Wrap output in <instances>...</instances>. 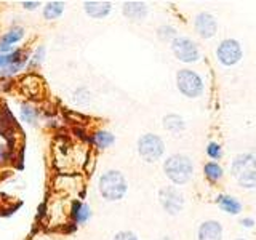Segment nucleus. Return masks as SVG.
<instances>
[{
  "label": "nucleus",
  "mask_w": 256,
  "mask_h": 240,
  "mask_svg": "<svg viewBox=\"0 0 256 240\" xmlns=\"http://www.w3.org/2000/svg\"><path fill=\"white\" fill-rule=\"evenodd\" d=\"M72 100H74L77 106H85V104L90 102V92H88L85 86H80L74 92V98Z\"/></svg>",
  "instance_id": "nucleus-23"
},
{
  "label": "nucleus",
  "mask_w": 256,
  "mask_h": 240,
  "mask_svg": "<svg viewBox=\"0 0 256 240\" xmlns=\"http://www.w3.org/2000/svg\"><path fill=\"white\" fill-rule=\"evenodd\" d=\"M64 13V4L62 2H46L44 6V18L46 21H54Z\"/></svg>",
  "instance_id": "nucleus-19"
},
{
  "label": "nucleus",
  "mask_w": 256,
  "mask_h": 240,
  "mask_svg": "<svg viewBox=\"0 0 256 240\" xmlns=\"http://www.w3.org/2000/svg\"><path fill=\"white\" fill-rule=\"evenodd\" d=\"M45 60V46L44 45H38L36 48V52L32 53L30 56V61H29V68H37L40 62Z\"/></svg>",
  "instance_id": "nucleus-24"
},
{
  "label": "nucleus",
  "mask_w": 256,
  "mask_h": 240,
  "mask_svg": "<svg viewBox=\"0 0 256 240\" xmlns=\"http://www.w3.org/2000/svg\"><path fill=\"white\" fill-rule=\"evenodd\" d=\"M222 224L216 220H205L197 228V240H222Z\"/></svg>",
  "instance_id": "nucleus-10"
},
{
  "label": "nucleus",
  "mask_w": 256,
  "mask_h": 240,
  "mask_svg": "<svg viewBox=\"0 0 256 240\" xmlns=\"http://www.w3.org/2000/svg\"><path fill=\"white\" fill-rule=\"evenodd\" d=\"M164 128L172 134H181L186 132V120H184L180 114H166L162 120Z\"/></svg>",
  "instance_id": "nucleus-15"
},
{
  "label": "nucleus",
  "mask_w": 256,
  "mask_h": 240,
  "mask_svg": "<svg viewBox=\"0 0 256 240\" xmlns=\"http://www.w3.org/2000/svg\"><path fill=\"white\" fill-rule=\"evenodd\" d=\"M158 202L166 214L176 216L184 210L186 198H184V194L176 186H164L158 190Z\"/></svg>",
  "instance_id": "nucleus-8"
},
{
  "label": "nucleus",
  "mask_w": 256,
  "mask_h": 240,
  "mask_svg": "<svg viewBox=\"0 0 256 240\" xmlns=\"http://www.w3.org/2000/svg\"><path fill=\"white\" fill-rule=\"evenodd\" d=\"M122 13L126 20L130 21H142L148 18L149 14V6L144 2H125L122 5Z\"/></svg>",
  "instance_id": "nucleus-11"
},
{
  "label": "nucleus",
  "mask_w": 256,
  "mask_h": 240,
  "mask_svg": "<svg viewBox=\"0 0 256 240\" xmlns=\"http://www.w3.org/2000/svg\"><path fill=\"white\" fill-rule=\"evenodd\" d=\"M136 149H138V154L144 162L156 164L165 154V142L158 134L144 133L140 136Z\"/></svg>",
  "instance_id": "nucleus-5"
},
{
  "label": "nucleus",
  "mask_w": 256,
  "mask_h": 240,
  "mask_svg": "<svg viewBox=\"0 0 256 240\" xmlns=\"http://www.w3.org/2000/svg\"><path fill=\"white\" fill-rule=\"evenodd\" d=\"M204 174L210 182H220L222 180V176H224V170H222V166L218 162H213V160H210V162H206L204 165Z\"/></svg>",
  "instance_id": "nucleus-17"
},
{
  "label": "nucleus",
  "mask_w": 256,
  "mask_h": 240,
  "mask_svg": "<svg viewBox=\"0 0 256 240\" xmlns=\"http://www.w3.org/2000/svg\"><path fill=\"white\" fill-rule=\"evenodd\" d=\"M254 220L252 218V216H245V218H242L240 220V226L242 228H246V229H252L253 226H254Z\"/></svg>",
  "instance_id": "nucleus-26"
},
{
  "label": "nucleus",
  "mask_w": 256,
  "mask_h": 240,
  "mask_svg": "<svg viewBox=\"0 0 256 240\" xmlns=\"http://www.w3.org/2000/svg\"><path fill=\"white\" fill-rule=\"evenodd\" d=\"M157 240H172V238L165 236V237H160V238H157Z\"/></svg>",
  "instance_id": "nucleus-28"
},
{
  "label": "nucleus",
  "mask_w": 256,
  "mask_h": 240,
  "mask_svg": "<svg viewBox=\"0 0 256 240\" xmlns=\"http://www.w3.org/2000/svg\"><path fill=\"white\" fill-rule=\"evenodd\" d=\"M214 202H216V205H218L224 213H228V214L237 216V214L242 213V210H244L242 202H240L237 197L229 196V194H220L218 197L214 198Z\"/></svg>",
  "instance_id": "nucleus-12"
},
{
  "label": "nucleus",
  "mask_w": 256,
  "mask_h": 240,
  "mask_svg": "<svg viewBox=\"0 0 256 240\" xmlns=\"http://www.w3.org/2000/svg\"><path fill=\"white\" fill-rule=\"evenodd\" d=\"M26 10H36L37 6H40V2H22L21 4Z\"/></svg>",
  "instance_id": "nucleus-27"
},
{
  "label": "nucleus",
  "mask_w": 256,
  "mask_h": 240,
  "mask_svg": "<svg viewBox=\"0 0 256 240\" xmlns=\"http://www.w3.org/2000/svg\"><path fill=\"white\" fill-rule=\"evenodd\" d=\"M170 46H172V53L174 54V58L181 62L192 64V62H198L200 58H202L200 46L190 37L178 36L172 42Z\"/></svg>",
  "instance_id": "nucleus-7"
},
{
  "label": "nucleus",
  "mask_w": 256,
  "mask_h": 240,
  "mask_svg": "<svg viewBox=\"0 0 256 240\" xmlns=\"http://www.w3.org/2000/svg\"><path fill=\"white\" fill-rule=\"evenodd\" d=\"M234 240H246V238H244V237H237V238H234Z\"/></svg>",
  "instance_id": "nucleus-29"
},
{
  "label": "nucleus",
  "mask_w": 256,
  "mask_h": 240,
  "mask_svg": "<svg viewBox=\"0 0 256 240\" xmlns=\"http://www.w3.org/2000/svg\"><path fill=\"white\" fill-rule=\"evenodd\" d=\"M244 58L242 44L237 38H224L216 46V60L224 68H234Z\"/></svg>",
  "instance_id": "nucleus-6"
},
{
  "label": "nucleus",
  "mask_w": 256,
  "mask_h": 240,
  "mask_svg": "<svg viewBox=\"0 0 256 240\" xmlns=\"http://www.w3.org/2000/svg\"><path fill=\"white\" fill-rule=\"evenodd\" d=\"M112 240H140L133 230H118Z\"/></svg>",
  "instance_id": "nucleus-25"
},
{
  "label": "nucleus",
  "mask_w": 256,
  "mask_h": 240,
  "mask_svg": "<svg viewBox=\"0 0 256 240\" xmlns=\"http://www.w3.org/2000/svg\"><path fill=\"white\" fill-rule=\"evenodd\" d=\"M20 114H21V118L24 120V122H28V124H34L37 120V109L32 108L30 104H26V102L21 104Z\"/></svg>",
  "instance_id": "nucleus-21"
},
{
  "label": "nucleus",
  "mask_w": 256,
  "mask_h": 240,
  "mask_svg": "<svg viewBox=\"0 0 256 240\" xmlns=\"http://www.w3.org/2000/svg\"><path fill=\"white\" fill-rule=\"evenodd\" d=\"M230 176L238 188L256 189V156L253 152H240L230 160Z\"/></svg>",
  "instance_id": "nucleus-1"
},
{
  "label": "nucleus",
  "mask_w": 256,
  "mask_h": 240,
  "mask_svg": "<svg viewBox=\"0 0 256 240\" xmlns=\"http://www.w3.org/2000/svg\"><path fill=\"white\" fill-rule=\"evenodd\" d=\"M70 213H72V218H74V221L77 224H85L92 218V208L86 204L80 202V200H74V202H72Z\"/></svg>",
  "instance_id": "nucleus-16"
},
{
  "label": "nucleus",
  "mask_w": 256,
  "mask_h": 240,
  "mask_svg": "<svg viewBox=\"0 0 256 240\" xmlns=\"http://www.w3.org/2000/svg\"><path fill=\"white\" fill-rule=\"evenodd\" d=\"M205 152H206V156L213 160V162H214V160H220L222 157V148H221V144L216 142V141L208 142L206 148H205Z\"/></svg>",
  "instance_id": "nucleus-22"
},
{
  "label": "nucleus",
  "mask_w": 256,
  "mask_h": 240,
  "mask_svg": "<svg viewBox=\"0 0 256 240\" xmlns=\"http://www.w3.org/2000/svg\"><path fill=\"white\" fill-rule=\"evenodd\" d=\"M100 194L108 202H118L126 196L128 182L122 172L118 170H108L101 174L98 182Z\"/></svg>",
  "instance_id": "nucleus-3"
},
{
  "label": "nucleus",
  "mask_w": 256,
  "mask_h": 240,
  "mask_svg": "<svg viewBox=\"0 0 256 240\" xmlns=\"http://www.w3.org/2000/svg\"><path fill=\"white\" fill-rule=\"evenodd\" d=\"M24 37V29L20 26H14L10 30H6L5 34L0 38V54H5V53H12V46L13 44L20 42V40Z\"/></svg>",
  "instance_id": "nucleus-13"
},
{
  "label": "nucleus",
  "mask_w": 256,
  "mask_h": 240,
  "mask_svg": "<svg viewBox=\"0 0 256 240\" xmlns=\"http://www.w3.org/2000/svg\"><path fill=\"white\" fill-rule=\"evenodd\" d=\"M176 88L182 96L189 100H196L204 94L205 84L198 72L192 69H180L176 72Z\"/></svg>",
  "instance_id": "nucleus-4"
},
{
  "label": "nucleus",
  "mask_w": 256,
  "mask_h": 240,
  "mask_svg": "<svg viewBox=\"0 0 256 240\" xmlns=\"http://www.w3.org/2000/svg\"><path fill=\"white\" fill-rule=\"evenodd\" d=\"M194 30L197 32L198 37L205 40L213 38L218 32V21L208 12H200L194 16Z\"/></svg>",
  "instance_id": "nucleus-9"
},
{
  "label": "nucleus",
  "mask_w": 256,
  "mask_h": 240,
  "mask_svg": "<svg viewBox=\"0 0 256 240\" xmlns=\"http://www.w3.org/2000/svg\"><path fill=\"white\" fill-rule=\"evenodd\" d=\"M164 173L174 186H184L194 178V162L186 154H173L164 162Z\"/></svg>",
  "instance_id": "nucleus-2"
},
{
  "label": "nucleus",
  "mask_w": 256,
  "mask_h": 240,
  "mask_svg": "<svg viewBox=\"0 0 256 240\" xmlns=\"http://www.w3.org/2000/svg\"><path fill=\"white\" fill-rule=\"evenodd\" d=\"M93 142L96 148L100 149H108L110 148L112 144L116 142V136L112 134L110 132H106V130H98L94 134H93Z\"/></svg>",
  "instance_id": "nucleus-18"
},
{
  "label": "nucleus",
  "mask_w": 256,
  "mask_h": 240,
  "mask_svg": "<svg viewBox=\"0 0 256 240\" xmlns=\"http://www.w3.org/2000/svg\"><path fill=\"white\" fill-rule=\"evenodd\" d=\"M84 10L86 14L93 20H102L112 12V4L110 2H93V0H88L84 2Z\"/></svg>",
  "instance_id": "nucleus-14"
},
{
  "label": "nucleus",
  "mask_w": 256,
  "mask_h": 240,
  "mask_svg": "<svg viewBox=\"0 0 256 240\" xmlns=\"http://www.w3.org/2000/svg\"><path fill=\"white\" fill-rule=\"evenodd\" d=\"M157 36L158 38L162 40V42H173V40L178 37V30L176 28L170 26V24H162L158 29H157Z\"/></svg>",
  "instance_id": "nucleus-20"
}]
</instances>
